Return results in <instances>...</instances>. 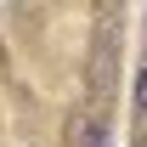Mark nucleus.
Returning <instances> with one entry per match:
<instances>
[{
	"mask_svg": "<svg viewBox=\"0 0 147 147\" xmlns=\"http://www.w3.org/2000/svg\"><path fill=\"white\" fill-rule=\"evenodd\" d=\"M136 113H142V119H147V62H142V68H136Z\"/></svg>",
	"mask_w": 147,
	"mask_h": 147,
	"instance_id": "obj_3",
	"label": "nucleus"
},
{
	"mask_svg": "<svg viewBox=\"0 0 147 147\" xmlns=\"http://www.w3.org/2000/svg\"><path fill=\"white\" fill-rule=\"evenodd\" d=\"M85 147H113V130L108 125H91L85 130Z\"/></svg>",
	"mask_w": 147,
	"mask_h": 147,
	"instance_id": "obj_2",
	"label": "nucleus"
},
{
	"mask_svg": "<svg viewBox=\"0 0 147 147\" xmlns=\"http://www.w3.org/2000/svg\"><path fill=\"white\" fill-rule=\"evenodd\" d=\"M113 17H102V28H96V57H91V85H96V96H108V85H113Z\"/></svg>",
	"mask_w": 147,
	"mask_h": 147,
	"instance_id": "obj_1",
	"label": "nucleus"
}]
</instances>
